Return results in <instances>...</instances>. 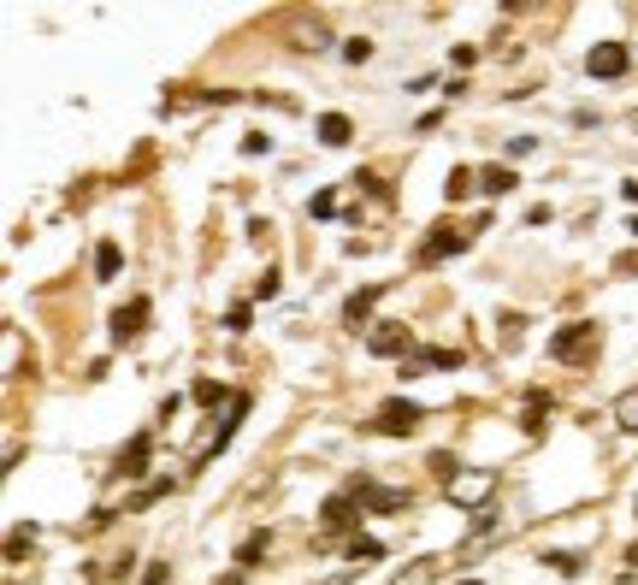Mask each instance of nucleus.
<instances>
[{"mask_svg":"<svg viewBox=\"0 0 638 585\" xmlns=\"http://www.w3.org/2000/svg\"><path fill=\"white\" fill-rule=\"evenodd\" d=\"M444 497L455 509H467V515H485V503L497 497V473H491V467H461L444 485Z\"/></svg>","mask_w":638,"mask_h":585,"instance_id":"1","label":"nucleus"},{"mask_svg":"<svg viewBox=\"0 0 638 585\" xmlns=\"http://www.w3.org/2000/svg\"><path fill=\"white\" fill-rule=\"evenodd\" d=\"M597 343H603L597 320H574V325H562V331L550 337V355H556V361H568V367H579V361H591V355H597Z\"/></svg>","mask_w":638,"mask_h":585,"instance_id":"2","label":"nucleus"},{"mask_svg":"<svg viewBox=\"0 0 638 585\" xmlns=\"http://www.w3.org/2000/svg\"><path fill=\"white\" fill-rule=\"evenodd\" d=\"M420 420H426V414H420V402H402V396H396V402H384V408H379L373 432H384V438H408Z\"/></svg>","mask_w":638,"mask_h":585,"instance_id":"3","label":"nucleus"},{"mask_svg":"<svg viewBox=\"0 0 638 585\" xmlns=\"http://www.w3.org/2000/svg\"><path fill=\"white\" fill-rule=\"evenodd\" d=\"M367 349L390 361V355H408V349H414V337H408V325H402V320H373V331H367Z\"/></svg>","mask_w":638,"mask_h":585,"instance_id":"4","label":"nucleus"},{"mask_svg":"<svg viewBox=\"0 0 638 585\" xmlns=\"http://www.w3.org/2000/svg\"><path fill=\"white\" fill-rule=\"evenodd\" d=\"M361 515H367V503H355V497L343 491V497H325L319 526H325V532H355V526H361Z\"/></svg>","mask_w":638,"mask_h":585,"instance_id":"5","label":"nucleus"},{"mask_svg":"<svg viewBox=\"0 0 638 585\" xmlns=\"http://www.w3.org/2000/svg\"><path fill=\"white\" fill-rule=\"evenodd\" d=\"M627 65H633L627 42H597V48L585 54V71H591V77H627Z\"/></svg>","mask_w":638,"mask_h":585,"instance_id":"6","label":"nucleus"},{"mask_svg":"<svg viewBox=\"0 0 638 585\" xmlns=\"http://www.w3.org/2000/svg\"><path fill=\"white\" fill-rule=\"evenodd\" d=\"M142 325H148V296H130L125 308L113 314V331H107V337L125 349V343H136V337H142Z\"/></svg>","mask_w":638,"mask_h":585,"instance_id":"7","label":"nucleus"},{"mask_svg":"<svg viewBox=\"0 0 638 585\" xmlns=\"http://www.w3.org/2000/svg\"><path fill=\"white\" fill-rule=\"evenodd\" d=\"M379 296H384V284H367V290H355V296L343 302V325H349V331L373 325V308H379Z\"/></svg>","mask_w":638,"mask_h":585,"instance_id":"8","label":"nucleus"},{"mask_svg":"<svg viewBox=\"0 0 638 585\" xmlns=\"http://www.w3.org/2000/svg\"><path fill=\"white\" fill-rule=\"evenodd\" d=\"M461 249H467V237H461V231H449V225H432V237L420 243V260L432 266V260H444V255H461Z\"/></svg>","mask_w":638,"mask_h":585,"instance_id":"9","label":"nucleus"},{"mask_svg":"<svg viewBox=\"0 0 638 585\" xmlns=\"http://www.w3.org/2000/svg\"><path fill=\"white\" fill-rule=\"evenodd\" d=\"M266 544H272V532H249V538L237 544V574H249V568H260V556H266Z\"/></svg>","mask_w":638,"mask_h":585,"instance_id":"10","label":"nucleus"},{"mask_svg":"<svg viewBox=\"0 0 638 585\" xmlns=\"http://www.w3.org/2000/svg\"><path fill=\"white\" fill-rule=\"evenodd\" d=\"M119 473H130V479H136V473H148V432H136V438L125 444V455H119Z\"/></svg>","mask_w":638,"mask_h":585,"instance_id":"11","label":"nucleus"},{"mask_svg":"<svg viewBox=\"0 0 638 585\" xmlns=\"http://www.w3.org/2000/svg\"><path fill=\"white\" fill-rule=\"evenodd\" d=\"M408 503H414V491H396V485H379L367 509H373V515H396V509H408Z\"/></svg>","mask_w":638,"mask_h":585,"instance_id":"12","label":"nucleus"},{"mask_svg":"<svg viewBox=\"0 0 638 585\" xmlns=\"http://www.w3.org/2000/svg\"><path fill=\"white\" fill-rule=\"evenodd\" d=\"M544 414H550V390H526V414H520V426H526V432H544Z\"/></svg>","mask_w":638,"mask_h":585,"instance_id":"13","label":"nucleus"},{"mask_svg":"<svg viewBox=\"0 0 638 585\" xmlns=\"http://www.w3.org/2000/svg\"><path fill=\"white\" fill-rule=\"evenodd\" d=\"M243 414H249V396H243V390H237V396H231V420H225V426H219V432H213V450H225V444H231V438H237V426H243Z\"/></svg>","mask_w":638,"mask_h":585,"instance_id":"14","label":"nucleus"},{"mask_svg":"<svg viewBox=\"0 0 638 585\" xmlns=\"http://www.w3.org/2000/svg\"><path fill=\"white\" fill-rule=\"evenodd\" d=\"M349 136H355V125H349L343 113H325V119H319V142H325V148H343Z\"/></svg>","mask_w":638,"mask_h":585,"instance_id":"15","label":"nucleus"},{"mask_svg":"<svg viewBox=\"0 0 638 585\" xmlns=\"http://www.w3.org/2000/svg\"><path fill=\"white\" fill-rule=\"evenodd\" d=\"M119 266H125L119 243H101V249H95V278H101V284H113V278H119Z\"/></svg>","mask_w":638,"mask_h":585,"instance_id":"16","label":"nucleus"},{"mask_svg":"<svg viewBox=\"0 0 638 585\" xmlns=\"http://www.w3.org/2000/svg\"><path fill=\"white\" fill-rule=\"evenodd\" d=\"M514 184H520V178H514L509 166H485V172H479V190L485 195H509Z\"/></svg>","mask_w":638,"mask_h":585,"instance_id":"17","label":"nucleus"},{"mask_svg":"<svg viewBox=\"0 0 638 585\" xmlns=\"http://www.w3.org/2000/svg\"><path fill=\"white\" fill-rule=\"evenodd\" d=\"M432 574H438V562H432V556H420V562H408L402 574H390V585H432Z\"/></svg>","mask_w":638,"mask_h":585,"instance_id":"18","label":"nucleus"},{"mask_svg":"<svg viewBox=\"0 0 638 585\" xmlns=\"http://www.w3.org/2000/svg\"><path fill=\"white\" fill-rule=\"evenodd\" d=\"M479 190V178H473V172H467V166H455V172H449L444 178V201H467V195Z\"/></svg>","mask_w":638,"mask_h":585,"instance_id":"19","label":"nucleus"},{"mask_svg":"<svg viewBox=\"0 0 638 585\" xmlns=\"http://www.w3.org/2000/svg\"><path fill=\"white\" fill-rule=\"evenodd\" d=\"M615 426H621V432H638V390H621V396H615Z\"/></svg>","mask_w":638,"mask_h":585,"instance_id":"20","label":"nucleus"},{"mask_svg":"<svg viewBox=\"0 0 638 585\" xmlns=\"http://www.w3.org/2000/svg\"><path fill=\"white\" fill-rule=\"evenodd\" d=\"M379 556H384L379 538H361V532L349 538V562H355V568H367V562H379Z\"/></svg>","mask_w":638,"mask_h":585,"instance_id":"21","label":"nucleus"},{"mask_svg":"<svg viewBox=\"0 0 638 585\" xmlns=\"http://www.w3.org/2000/svg\"><path fill=\"white\" fill-rule=\"evenodd\" d=\"M420 361H426V367H438V373H461V349H444V343H432Z\"/></svg>","mask_w":638,"mask_h":585,"instance_id":"22","label":"nucleus"},{"mask_svg":"<svg viewBox=\"0 0 638 585\" xmlns=\"http://www.w3.org/2000/svg\"><path fill=\"white\" fill-rule=\"evenodd\" d=\"M544 562H550V568H556L562 580H579V574H585V556H574V550H550Z\"/></svg>","mask_w":638,"mask_h":585,"instance_id":"23","label":"nucleus"},{"mask_svg":"<svg viewBox=\"0 0 638 585\" xmlns=\"http://www.w3.org/2000/svg\"><path fill=\"white\" fill-rule=\"evenodd\" d=\"M195 402H201V408H219V402H225V396H231V390L219 385V379H195V390H190Z\"/></svg>","mask_w":638,"mask_h":585,"instance_id":"24","label":"nucleus"},{"mask_svg":"<svg viewBox=\"0 0 638 585\" xmlns=\"http://www.w3.org/2000/svg\"><path fill=\"white\" fill-rule=\"evenodd\" d=\"M343 60H349V65H367V60H373V42H367V36L343 42Z\"/></svg>","mask_w":638,"mask_h":585,"instance_id":"25","label":"nucleus"},{"mask_svg":"<svg viewBox=\"0 0 638 585\" xmlns=\"http://www.w3.org/2000/svg\"><path fill=\"white\" fill-rule=\"evenodd\" d=\"M30 538H36V526H18V532H12V544H6V556H12V562H18V556H24V544H30Z\"/></svg>","mask_w":638,"mask_h":585,"instance_id":"26","label":"nucleus"},{"mask_svg":"<svg viewBox=\"0 0 638 585\" xmlns=\"http://www.w3.org/2000/svg\"><path fill=\"white\" fill-rule=\"evenodd\" d=\"M225 331H249V302H237V308L225 314Z\"/></svg>","mask_w":638,"mask_h":585,"instance_id":"27","label":"nucleus"},{"mask_svg":"<svg viewBox=\"0 0 638 585\" xmlns=\"http://www.w3.org/2000/svg\"><path fill=\"white\" fill-rule=\"evenodd\" d=\"M272 296H278V272H266V278L255 284V302H272Z\"/></svg>","mask_w":638,"mask_h":585,"instance_id":"28","label":"nucleus"},{"mask_svg":"<svg viewBox=\"0 0 638 585\" xmlns=\"http://www.w3.org/2000/svg\"><path fill=\"white\" fill-rule=\"evenodd\" d=\"M314 213H319V219H331V213H337V195L319 190V195H314Z\"/></svg>","mask_w":638,"mask_h":585,"instance_id":"29","label":"nucleus"},{"mask_svg":"<svg viewBox=\"0 0 638 585\" xmlns=\"http://www.w3.org/2000/svg\"><path fill=\"white\" fill-rule=\"evenodd\" d=\"M532 148H538V136H514V142H509V154H514V160H526Z\"/></svg>","mask_w":638,"mask_h":585,"instance_id":"30","label":"nucleus"},{"mask_svg":"<svg viewBox=\"0 0 638 585\" xmlns=\"http://www.w3.org/2000/svg\"><path fill=\"white\" fill-rule=\"evenodd\" d=\"M142 585H166V562H148V574H142Z\"/></svg>","mask_w":638,"mask_h":585,"instance_id":"31","label":"nucleus"},{"mask_svg":"<svg viewBox=\"0 0 638 585\" xmlns=\"http://www.w3.org/2000/svg\"><path fill=\"white\" fill-rule=\"evenodd\" d=\"M621 195H627V201H633V207H638V184H621Z\"/></svg>","mask_w":638,"mask_h":585,"instance_id":"32","label":"nucleus"},{"mask_svg":"<svg viewBox=\"0 0 638 585\" xmlns=\"http://www.w3.org/2000/svg\"><path fill=\"white\" fill-rule=\"evenodd\" d=\"M633 237H638V219H633Z\"/></svg>","mask_w":638,"mask_h":585,"instance_id":"33","label":"nucleus"},{"mask_svg":"<svg viewBox=\"0 0 638 585\" xmlns=\"http://www.w3.org/2000/svg\"><path fill=\"white\" fill-rule=\"evenodd\" d=\"M461 585H479V580H461Z\"/></svg>","mask_w":638,"mask_h":585,"instance_id":"34","label":"nucleus"}]
</instances>
